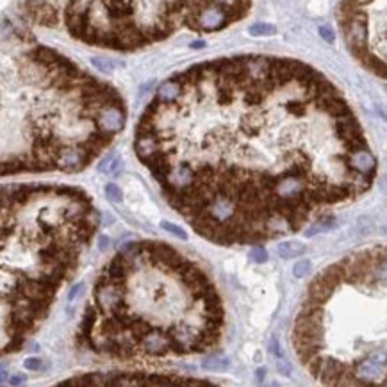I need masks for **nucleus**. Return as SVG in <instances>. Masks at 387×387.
Here are the masks:
<instances>
[{"mask_svg": "<svg viewBox=\"0 0 387 387\" xmlns=\"http://www.w3.org/2000/svg\"><path fill=\"white\" fill-rule=\"evenodd\" d=\"M269 350L273 351V353L278 357V359H280V357H284V351L280 350V344H278L277 337H273V339H271V343H269Z\"/></svg>", "mask_w": 387, "mask_h": 387, "instance_id": "dca6fc26", "label": "nucleus"}, {"mask_svg": "<svg viewBox=\"0 0 387 387\" xmlns=\"http://www.w3.org/2000/svg\"><path fill=\"white\" fill-rule=\"evenodd\" d=\"M25 368H27L29 371H41V369H43V360L36 359V357H31V359L25 360Z\"/></svg>", "mask_w": 387, "mask_h": 387, "instance_id": "ddd939ff", "label": "nucleus"}, {"mask_svg": "<svg viewBox=\"0 0 387 387\" xmlns=\"http://www.w3.org/2000/svg\"><path fill=\"white\" fill-rule=\"evenodd\" d=\"M120 164H122V161H120L118 157H114V155H107V157L102 161L100 166H98V170H100L102 173H114V172L120 168Z\"/></svg>", "mask_w": 387, "mask_h": 387, "instance_id": "423d86ee", "label": "nucleus"}, {"mask_svg": "<svg viewBox=\"0 0 387 387\" xmlns=\"http://www.w3.org/2000/svg\"><path fill=\"white\" fill-rule=\"evenodd\" d=\"M107 246H109V239L105 236H102L100 239H98V248H100V250H107Z\"/></svg>", "mask_w": 387, "mask_h": 387, "instance_id": "6ab92c4d", "label": "nucleus"}, {"mask_svg": "<svg viewBox=\"0 0 387 387\" xmlns=\"http://www.w3.org/2000/svg\"><path fill=\"white\" fill-rule=\"evenodd\" d=\"M25 344V336H11L9 343L4 346V353H13V351H20Z\"/></svg>", "mask_w": 387, "mask_h": 387, "instance_id": "0eeeda50", "label": "nucleus"}, {"mask_svg": "<svg viewBox=\"0 0 387 387\" xmlns=\"http://www.w3.org/2000/svg\"><path fill=\"white\" fill-rule=\"evenodd\" d=\"M250 257H252V260H255V262H266V260H268V252H266L264 248L257 246V248H254V250L250 252Z\"/></svg>", "mask_w": 387, "mask_h": 387, "instance_id": "f8f14e48", "label": "nucleus"}, {"mask_svg": "<svg viewBox=\"0 0 387 387\" xmlns=\"http://www.w3.org/2000/svg\"><path fill=\"white\" fill-rule=\"evenodd\" d=\"M277 368H278V371L282 375H286V377H289V364H287L286 360H284V357H280V360H278V364H277Z\"/></svg>", "mask_w": 387, "mask_h": 387, "instance_id": "f3484780", "label": "nucleus"}, {"mask_svg": "<svg viewBox=\"0 0 387 387\" xmlns=\"http://www.w3.org/2000/svg\"><path fill=\"white\" fill-rule=\"evenodd\" d=\"M369 2L371 0H343L337 16L353 55L375 75L384 79V18H378V14L369 16Z\"/></svg>", "mask_w": 387, "mask_h": 387, "instance_id": "f257e3e1", "label": "nucleus"}, {"mask_svg": "<svg viewBox=\"0 0 387 387\" xmlns=\"http://www.w3.org/2000/svg\"><path fill=\"white\" fill-rule=\"evenodd\" d=\"M25 382V375H14V377L9 378V384L11 386H20V384Z\"/></svg>", "mask_w": 387, "mask_h": 387, "instance_id": "a211bd4d", "label": "nucleus"}, {"mask_svg": "<svg viewBox=\"0 0 387 387\" xmlns=\"http://www.w3.org/2000/svg\"><path fill=\"white\" fill-rule=\"evenodd\" d=\"M204 368L209 371H225L228 368V360L223 357H207L204 360Z\"/></svg>", "mask_w": 387, "mask_h": 387, "instance_id": "39448f33", "label": "nucleus"}, {"mask_svg": "<svg viewBox=\"0 0 387 387\" xmlns=\"http://www.w3.org/2000/svg\"><path fill=\"white\" fill-rule=\"evenodd\" d=\"M264 375H266V371H264V369H262V368H260L259 371H257V377H259V382H260V380H262V377H264Z\"/></svg>", "mask_w": 387, "mask_h": 387, "instance_id": "4be33fe9", "label": "nucleus"}, {"mask_svg": "<svg viewBox=\"0 0 387 387\" xmlns=\"http://www.w3.org/2000/svg\"><path fill=\"white\" fill-rule=\"evenodd\" d=\"M305 245L300 241H284L278 245L277 254L282 257V259H293V257H298L305 252Z\"/></svg>", "mask_w": 387, "mask_h": 387, "instance_id": "7ed1b4c3", "label": "nucleus"}, {"mask_svg": "<svg viewBox=\"0 0 387 387\" xmlns=\"http://www.w3.org/2000/svg\"><path fill=\"white\" fill-rule=\"evenodd\" d=\"M321 34H323V38L327 41H332L334 40V38H332V31H330L328 27H321Z\"/></svg>", "mask_w": 387, "mask_h": 387, "instance_id": "aec40b11", "label": "nucleus"}, {"mask_svg": "<svg viewBox=\"0 0 387 387\" xmlns=\"http://www.w3.org/2000/svg\"><path fill=\"white\" fill-rule=\"evenodd\" d=\"M336 225V218L334 216H328V218H323V219H319V221H316L312 227L307 228V236H316V234L319 232H327V230H330V228Z\"/></svg>", "mask_w": 387, "mask_h": 387, "instance_id": "20e7f679", "label": "nucleus"}, {"mask_svg": "<svg viewBox=\"0 0 387 387\" xmlns=\"http://www.w3.org/2000/svg\"><path fill=\"white\" fill-rule=\"evenodd\" d=\"M5 380H7V368L0 364V384L5 382Z\"/></svg>", "mask_w": 387, "mask_h": 387, "instance_id": "412c9836", "label": "nucleus"}, {"mask_svg": "<svg viewBox=\"0 0 387 387\" xmlns=\"http://www.w3.org/2000/svg\"><path fill=\"white\" fill-rule=\"evenodd\" d=\"M309 269H310V260H300V262H296L293 266V275H295V278H303L307 277Z\"/></svg>", "mask_w": 387, "mask_h": 387, "instance_id": "9d476101", "label": "nucleus"}, {"mask_svg": "<svg viewBox=\"0 0 387 387\" xmlns=\"http://www.w3.org/2000/svg\"><path fill=\"white\" fill-rule=\"evenodd\" d=\"M161 228H164V230H168V232L175 234V236L180 237L182 241H186V239H187L186 230H184V228H180V227H177V225H173V223H170V221H163V223H161Z\"/></svg>", "mask_w": 387, "mask_h": 387, "instance_id": "9b49d317", "label": "nucleus"}, {"mask_svg": "<svg viewBox=\"0 0 387 387\" xmlns=\"http://www.w3.org/2000/svg\"><path fill=\"white\" fill-rule=\"evenodd\" d=\"M91 63L95 64V68L100 70L102 73H111V70H113V66H111V64L107 63L105 59H100V57H95Z\"/></svg>", "mask_w": 387, "mask_h": 387, "instance_id": "4468645a", "label": "nucleus"}, {"mask_svg": "<svg viewBox=\"0 0 387 387\" xmlns=\"http://www.w3.org/2000/svg\"><path fill=\"white\" fill-rule=\"evenodd\" d=\"M84 289V284H75V286L70 289V293H68V300L70 301H73L75 298H77L79 295H81V291Z\"/></svg>", "mask_w": 387, "mask_h": 387, "instance_id": "2eb2a0df", "label": "nucleus"}, {"mask_svg": "<svg viewBox=\"0 0 387 387\" xmlns=\"http://www.w3.org/2000/svg\"><path fill=\"white\" fill-rule=\"evenodd\" d=\"M98 314H100V312H98L96 305L86 307V310H84V318H82V323H81V334H79V336L91 337L96 321H98Z\"/></svg>", "mask_w": 387, "mask_h": 387, "instance_id": "f03ea898", "label": "nucleus"}, {"mask_svg": "<svg viewBox=\"0 0 387 387\" xmlns=\"http://www.w3.org/2000/svg\"><path fill=\"white\" fill-rule=\"evenodd\" d=\"M250 34H254V36H269V34H275V27L273 25H266V23H255L254 27H250Z\"/></svg>", "mask_w": 387, "mask_h": 387, "instance_id": "6e6552de", "label": "nucleus"}, {"mask_svg": "<svg viewBox=\"0 0 387 387\" xmlns=\"http://www.w3.org/2000/svg\"><path fill=\"white\" fill-rule=\"evenodd\" d=\"M105 195L113 204H120L122 202V189L116 184H107L105 186Z\"/></svg>", "mask_w": 387, "mask_h": 387, "instance_id": "1a4fd4ad", "label": "nucleus"}]
</instances>
